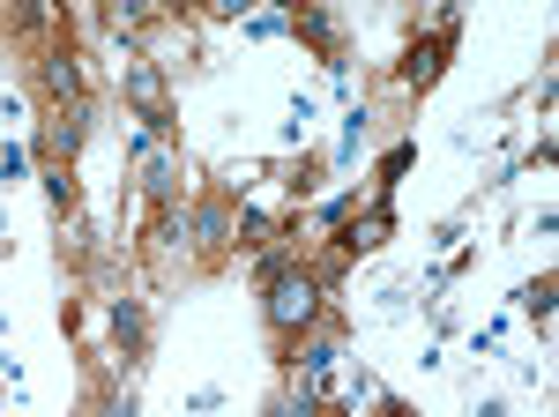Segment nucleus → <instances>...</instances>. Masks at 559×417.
Returning <instances> with one entry per match:
<instances>
[{
  "instance_id": "1",
  "label": "nucleus",
  "mask_w": 559,
  "mask_h": 417,
  "mask_svg": "<svg viewBox=\"0 0 559 417\" xmlns=\"http://www.w3.org/2000/svg\"><path fill=\"white\" fill-rule=\"evenodd\" d=\"M313 313H321V284L284 261V269L269 276V321H276V329H306Z\"/></svg>"
},
{
  "instance_id": "4",
  "label": "nucleus",
  "mask_w": 559,
  "mask_h": 417,
  "mask_svg": "<svg viewBox=\"0 0 559 417\" xmlns=\"http://www.w3.org/2000/svg\"><path fill=\"white\" fill-rule=\"evenodd\" d=\"M150 8H157V0H105V23H112V31H142Z\"/></svg>"
},
{
  "instance_id": "5",
  "label": "nucleus",
  "mask_w": 559,
  "mask_h": 417,
  "mask_svg": "<svg viewBox=\"0 0 559 417\" xmlns=\"http://www.w3.org/2000/svg\"><path fill=\"white\" fill-rule=\"evenodd\" d=\"M216 15H247V8H254V0H210Z\"/></svg>"
},
{
  "instance_id": "2",
  "label": "nucleus",
  "mask_w": 559,
  "mask_h": 417,
  "mask_svg": "<svg viewBox=\"0 0 559 417\" xmlns=\"http://www.w3.org/2000/svg\"><path fill=\"white\" fill-rule=\"evenodd\" d=\"M440 60H448V38H426L418 52H411V60H403V83H411V90H426L432 75H440Z\"/></svg>"
},
{
  "instance_id": "3",
  "label": "nucleus",
  "mask_w": 559,
  "mask_h": 417,
  "mask_svg": "<svg viewBox=\"0 0 559 417\" xmlns=\"http://www.w3.org/2000/svg\"><path fill=\"white\" fill-rule=\"evenodd\" d=\"M45 90H52V97H83V75H75V60H68V52H52V60H45Z\"/></svg>"
}]
</instances>
